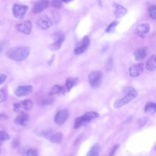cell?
<instances>
[{
  "label": "cell",
  "instance_id": "9a60e30c",
  "mask_svg": "<svg viewBox=\"0 0 156 156\" xmlns=\"http://www.w3.org/2000/svg\"><path fill=\"white\" fill-rule=\"evenodd\" d=\"M150 30V26L147 23H142L139 24L135 29V34L136 36L143 37L146 35Z\"/></svg>",
  "mask_w": 156,
  "mask_h": 156
},
{
  "label": "cell",
  "instance_id": "4316f807",
  "mask_svg": "<svg viewBox=\"0 0 156 156\" xmlns=\"http://www.w3.org/2000/svg\"><path fill=\"white\" fill-rule=\"evenodd\" d=\"M148 11H149V13L150 16L155 20L156 18V6L155 5H151L149 7L148 9Z\"/></svg>",
  "mask_w": 156,
  "mask_h": 156
},
{
  "label": "cell",
  "instance_id": "4fadbf2b",
  "mask_svg": "<svg viewBox=\"0 0 156 156\" xmlns=\"http://www.w3.org/2000/svg\"><path fill=\"white\" fill-rule=\"evenodd\" d=\"M144 71L143 63H136L131 65L129 68V73L130 77H136L141 75Z\"/></svg>",
  "mask_w": 156,
  "mask_h": 156
},
{
  "label": "cell",
  "instance_id": "e0dca14e",
  "mask_svg": "<svg viewBox=\"0 0 156 156\" xmlns=\"http://www.w3.org/2000/svg\"><path fill=\"white\" fill-rule=\"evenodd\" d=\"M146 54H147L146 48L145 47L140 48L133 52V56H134L135 60L136 61H140L145 58Z\"/></svg>",
  "mask_w": 156,
  "mask_h": 156
},
{
  "label": "cell",
  "instance_id": "8d00e7d4",
  "mask_svg": "<svg viewBox=\"0 0 156 156\" xmlns=\"http://www.w3.org/2000/svg\"><path fill=\"white\" fill-rule=\"evenodd\" d=\"M0 154H1V150H0Z\"/></svg>",
  "mask_w": 156,
  "mask_h": 156
},
{
  "label": "cell",
  "instance_id": "52a82bcc",
  "mask_svg": "<svg viewBox=\"0 0 156 156\" xmlns=\"http://www.w3.org/2000/svg\"><path fill=\"white\" fill-rule=\"evenodd\" d=\"M55 41L49 45V48L51 50L57 51L60 49L63 42L65 40V35L62 32H58L54 35Z\"/></svg>",
  "mask_w": 156,
  "mask_h": 156
},
{
  "label": "cell",
  "instance_id": "44dd1931",
  "mask_svg": "<svg viewBox=\"0 0 156 156\" xmlns=\"http://www.w3.org/2000/svg\"><path fill=\"white\" fill-rule=\"evenodd\" d=\"M114 7L115 8V15L117 18H121L124 16L127 13V10L123 6L119 4H115Z\"/></svg>",
  "mask_w": 156,
  "mask_h": 156
},
{
  "label": "cell",
  "instance_id": "ffe728a7",
  "mask_svg": "<svg viewBox=\"0 0 156 156\" xmlns=\"http://www.w3.org/2000/svg\"><path fill=\"white\" fill-rule=\"evenodd\" d=\"M66 91L64 86L55 84L52 86L49 94L53 95V94H65V93Z\"/></svg>",
  "mask_w": 156,
  "mask_h": 156
},
{
  "label": "cell",
  "instance_id": "e575fe53",
  "mask_svg": "<svg viewBox=\"0 0 156 156\" xmlns=\"http://www.w3.org/2000/svg\"><path fill=\"white\" fill-rule=\"evenodd\" d=\"M62 2H64L67 3V2H70V1H73V0H62Z\"/></svg>",
  "mask_w": 156,
  "mask_h": 156
},
{
  "label": "cell",
  "instance_id": "5b68a950",
  "mask_svg": "<svg viewBox=\"0 0 156 156\" xmlns=\"http://www.w3.org/2000/svg\"><path fill=\"white\" fill-rule=\"evenodd\" d=\"M28 9V6L26 5L15 4L13 6L12 9L13 16L16 18H23L25 16Z\"/></svg>",
  "mask_w": 156,
  "mask_h": 156
},
{
  "label": "cell",
  "instance_id": "d6986e66",
  "mask_svg": "<svg viewBox=\"0 0 156 156\" xmlns=\"http://www.w3.org/2000/svg\"><path fill=\"white\" fill-rule=\"evenodd\" d=\"M101 149V146L99 144H95L90 149L85 156H99Z\"/></svg>",
  "mask_w": 156,
  "mask_h": 156
},
{
  "label": "cell",
  "instance_id": "2e32d148",
  "mask_svg": "<svg viewBox=\"0 0 156 156\" xmlns=\"http://www.w3.org/2000/svg\"><path fill=\"white\" fill-rule=\"evenodd\" d=\"M29 119L30 118L28 114L25 113L24 112H21L15 118L14 122L17 125L25 126L28 124L29 121Z\"/></svg>",
  "mask_w": 156,
  "mask_h": 156
},
{
  "label": "cell",
  "instance_id": "7402d4cb",
  "mask_svg": "<svg viewBox=\"0 0 156 156\" xmlns=\"http://www.w3.org/2000/svg\"><path fill=\"white\" fill-rule=\"evenodd\" d=\"M63 133L60 132L54 133L52 135H51L48 139L50 140L51 142L54 143H60L63 140Z\"/></svg>",
  "mask_w": 156,
  "mask_h": 156
},
{
  "label": "cell",
  "instance_id": "83f0119b",
  "mask_svg": "<svg viewBox=\"0 0 156 156\" xmlns=\"http://www.w3.org/2000/svg\"><path fill=\"white\" fill-rule=\"evenodd\" d=\"M7 92L4 89H0V103L7 100Z\"/></svg>",
  "mask_w": 156,
  "mask_h": 156
},
{
  "label": "cell",
  "instance_id": "ba28073f",
  "mask_svg": "<svg viewBox=\"0 0 156 156\" xmlns=\"http://www.w3.org/2000/svg\"><path fill=\"white\" fill-rule=\"evenodd\" d=\"M33 107V102L30 99H25L18 103L13 104V111L20 112L22 109L24 110H30Z\"/></svg>",
  "mask_w": 156,
  "mask_h": 156
},
{
  "label": "cell",
  "instance_id": "277c9868",
  "mask_svg": "<svg viewBox=\"0 0 156 156\" xmlns=\"http://www.w3.org/2000/svg\"><path fill=\"white\" fill-rule=\"evenodd\" d=\"M137 95L138 93L136 91L135 89H133L132 91L125 94V96L122 98L116 100L113 104V107L115 108H119L123 105L132 101L134 98H135L137 96Z\"/></svg>",
  "mask_w": 156,
  "mask_h": 156
},
{
  "label": "cell",
  "instance_id": "ac0fdd59",
  "mask_svg": "<svg viewBox=\"0 0 156 156\" xmlns=\"http://www.w3.org/2000/svg\"><path fill=\"white\" fill-rule=\"evenodd\" d=\"M78 82V78L76 77H69L66 80L65 88L66 91H69L71 89L74 87Z\"/></svg>",
  "mask_w": 156,
  "mask_h": 156
},
{
  "label": "cell",
  "instance_id": "4dcf8cb0",
  "mask_svg": "<svg viewBox=\"0 0 156 156\" xmlns=\"http://www.w3.org/2000/svg\"><path fill=\"white\" fill-rule=\"evenodd\" d=\"M52 4L53 6L55 7H60L62 5V0H53Z\"/></svg>",
  "mask_w": 156,
  "mask_h": 156
},
{
  "label": "cell",
  "instance_id": "d4e9b609",
  "mask_svg": "<svg viewBox=\"0 0 156 156\" xmlns=\"http://www.w3.org/2000/svg\"><path fill=\"white\" fill-rule=\"evenodd\" d=\"M119 22L118 21H113L112 22V23H110L109 24V26L106 28L105 29V32L108 33V34H111V33H113L115 30V28L116 27L118 26Z\"/></svg>",
  "mask_w": 156,
  "mask_h": 156
},
{
  "label": "cell",
  "instance_id": "5bb4252c",
  "mask_svg": "<svg viewBox=\"0 0 156 156\" xmlns=\"http://www.w3.org/2000/svg\"><path fill=\"white\" fill-rule=\"evenodd\" d=\"M49 2L48 0H40L34 5L32 11L34 13H38L48 7Z\"/></svg>",
  "mask_w": 156,
  "mask_h": 156
},
{
  "label": "cell",
  "instance_id": "9c48e42d",
  "mask_svg": "<svg viewBox=\"0 0 156 156\" xmlns=\"http://www.w3.org/2000/svg\"><path fill=\"white\" fill-rule=\"evenodd\" d=\"M68 116H69L68 110L66 108L61 109L56 113L54 116V120L57 124L61 125L66 121V120L68 118Z\"/></svg>",
  "mask_w": 156,
  "mask_h": 156
},
{
  "label": "cell",
  "instance_id": "f546056e",
  "mask_svg": "<svg viewBox=\"0 0 156 156\" xmlns=\"http://www.w3.org/2000/svg\"><path fill=\"white\" fill-rule=\"evenodd\" d=\"M119 144H118L115 145V146L111 149V150H110V152H109V155H108V156H113V155H115V152H116V151L118 150V149L119 148Z\"/></svg>",
  "mask_w": 156,
  "mask_h": 156
},
{
  "label": "cell",
  "instance_id": "8fae6325",
  "mask_svg": "<svg viewBox=\"0 0 156 156\" xmlns=\"http://www.w3.org/2000/svg\"><path fill=\"white\" fill-rule=\"evenodd\" d=\"M33 91V87L31 85H21L18 87L14 91L15 94L18 97H23L30 94Z\"/></svg>",
  "mask_w": 156,
  "mask_h": 156
},
{
  "label": "cell",
  "instance_id": "836d02e7",
  "mask_svg": "<svg viewBox=\"0 0 156 156\" xmlns=\"http://www.w3.org/2000/svg\"><path fill=\"white\" fill-rule=\"evenodd\" d=\"M113 65V63H112V60H109L108 62H107V66H106V69H107V70H112V66Z\"/></svg>",
  "mask_w": 156,
  "mask_h": 156
},
{
  "label": "cell",
  "instance_id": "7a4b0ae2",
  "mask_svg": "<svg viewBox=\"0 0 156 156\" xmlns=\"http://www.w3.org/2000/svg\"><path fill=\"white\" fill-rule=\"evenodd\" d=\"M99 116V115L94 112H90L85 113L83 115L77 117L75 119L74 128L78 129L83 126L86 125L91 120L95 119Z\"/></svg>",
  "mask_w": 156,
  "mask_h": 156
},
{
  "label": "cell",
  "instance_id": "30bf717a",
  "mask_svg": "<svg viewBox=\"0 0 156 156\" xmlns=\"http://www.w3.org/2000/svg\"><path fill=\"white\" fill-rule=\"evenodd\" d=\"M15 28L19 32L26 35H29L32 30V23L29 20H26L20 23L16 24L15 25Z\"/></svg>",
  "mask_w": 156,
  "mask_h": 156
},
{
  "label": "cell",
  "instance_id": "603a6c76",
  "mask_svg": "<svg viewBox=\"0 0 156 156\" xmlns=\"http://www.w3.org/2000/svg\"><path fill=\"white\" fill-rule=\"evenodd\" d=\"M155 68H156L155 55H153L147 60V62L146 64V68L149 71H153L155 70Z\"/></svg>",
  "mask_w": 156,
  "mask_h": 156
},
{
  "label": "cell",
  "instance_id": "8992f818",
  "mask_svg": "<svg viewBox=\"0 0 156 156\" xmlns=\"http://www.w3.org/2000/svg\"><path fill=\"white\" fill-rule=\"evenodd\" d=\"M90 44V40L88 36H85L82 38V39L76 44L74 52L76 55L80 54L83 53L88 47Z\"/></svg>",
  "mask_w": 156,
  "mask_h": 156
},
{
  "label": "cell",
  "instance_id": "d6a6232c",
  "mask_svg": "<svg viewBox=\"0 0 156 156\" xmlns=\"http://www.w3.org/2000/svg\"><path fill=\"white\" fill-rule=\"evenodd\" d=\"M147 121V118H146V117H144V118H142L141 119H140V120H139V125L141 126H144L146 123Z\"/></svg>",
  "mask_w": 156,
  "mask_h": 156
},
{
  "label": "cell",
  "instance_id": "1f68e13d",
  "mask_svg": "<svg viewBox=\"0 0 156 156\" xmlns=\"http://www.w3.org/2000/svg\"><path fill=\"white\" fill-rule=\"evenodd\" d=\"M7 78V76L4 74L0 73V85L2 84Z\"/></svg>",
  "mask_w": 156,
  "mask_h": 156
},
{
  "label": "cell",
  "instance_id": "7c38bea8",
  "mask_svg": "<svg viewBox=\"0 0 156 156\" xmlns=\"http://www.w3.org/2000/svg\"><path fill=\"white\" fill-rule=\"evenodd\" d=\"M52 24L51 20L46 15L40 16L37 21V25L38 27L42 30L48 29Z\"/></svg>",
  "mask_w": 156,
  "mask_h": 156
},
{
  "label": "cell",
  "instance_id": "3957f363",
  "mask_svg": "<svg viewBox=\"0 0 156 156\" xmlns=\"http://www.w3.org/2000/svg\"><path fill=\"white\" fill-rule=\"evenodd\" d=\"M103 79V73L102 71H94L88 75V82L90 85L93 88H98L102 83Z\"/></svg>",
  "mask_w": 156,
  "mask_h": 156
},
{
  "label": "cell",
  "instance_id": "f1b7e54d",
  "mask_svg": "<svg viewBox=\"0 0 156 156\" xmlns=\"http://www.w3.org/2000/svg\"><path fill=\"white\" fill-rule=\"evenodd\" d=\"M26 156H38V152L34 149H29L26 153Z\"/></svg>",
  "mask_w": 156,
  "mask_h": 156
},
{
  "label": "cell",
  "instance_id": "cb8c5ba5",
  "mask_svg": "<svg viewBox=\"0 0 156 156\" xmlns=\"http://www.w3.org/2000/svg\"><path fill=\"white\" fill-rule=\"evenodd\" d=\"M144 110L146 113L154 114L156 112V104L153 102H147L144 105Z\"/></svg>",
  "mask_w": 156,
  "mask_h": 156
},
{
  "label": "cell",
  "instance_id": "484cf974",
  "mask_svg": "<svg viewBox=\"0 0 156 156\" xmlns=\"http://www.w3.org/2000/svg\"><path fill=\"white\" fill-rule=\"evenodd\" d=\"M10 139V136L9 134L4 130L0 131V144H2L5 141L9 140Z\"/></svg>",
  "mask_w": 156,
  "mask_h": 156
},
{
  "label": "cell",
  "instance_id": "d590c367",
  "mask_svg": "<svg viewBox=\"0 0 156 156\" xmlns=\"http://www.w3.org/2000/svg\"><path fill=\"white\" fill-rule=\"evenodd\" d=\"M2 49H3V47H2V45L1 44H0V52L2 51Z\"/></svg>",
  "mask_w": 156,
  "mask_h": 156
},
{
  "label": "cell",
  "instance_id": "6da1fadb",
  "mask_svg": "<svg viewBox=\"0 0 156 156\" xmlns=\"http://www.w3.org/2000/svg\"><path fill=\"white\" fill-rule=\"evenodd\" d=\"M30 49L26 46L14 47L8 50L5 54L6 56L10 59L22 62L25 60L29 55Z\"/></svg>",
  "mask_w": 156,
  "mask_h": 156
}]
</instances>
